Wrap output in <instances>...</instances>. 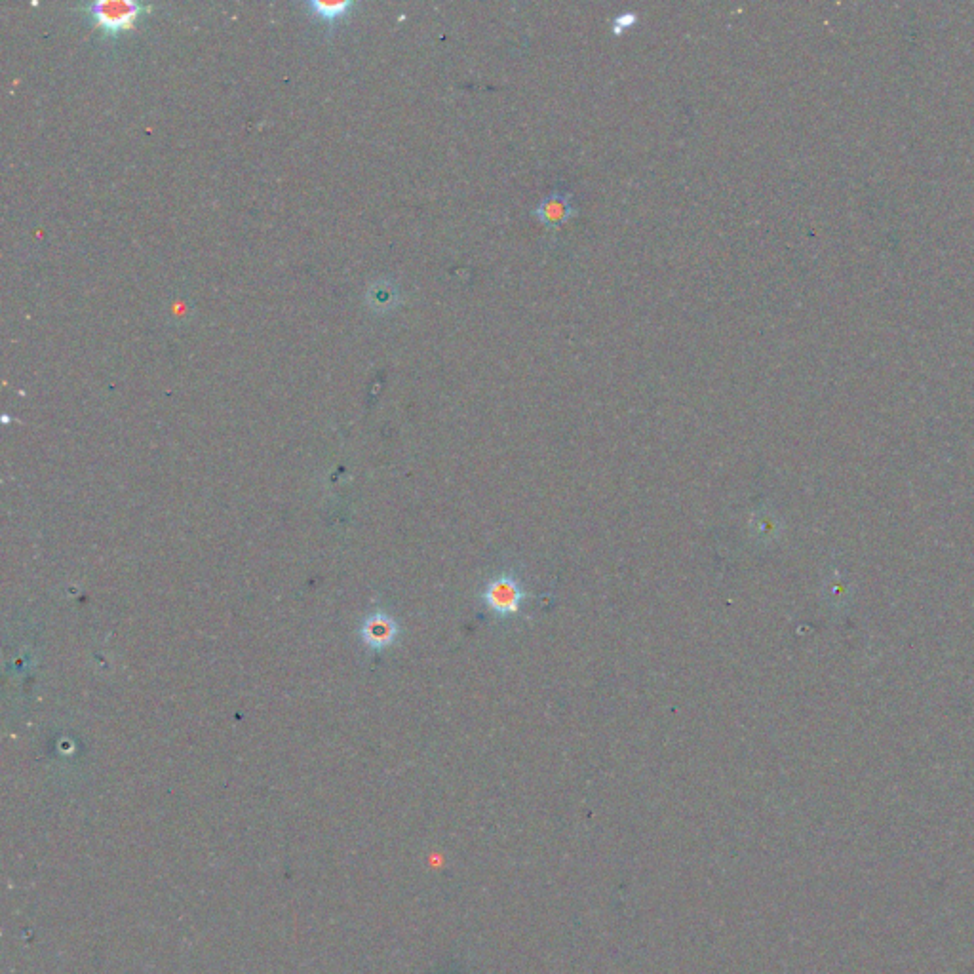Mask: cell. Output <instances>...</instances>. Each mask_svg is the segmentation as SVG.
Returning <instances> with one entry per match:
<instances>
[{
	"label": "cell",
	"instance_id": "1",
	"mask_svg": "<svg viewBox=\"0 0 974 974\" xmlns=\"http://www.w3.org/2000/svg\"><path fill=\"white\" fill-rule=\"evenodd\" d=\"M86 18L101 29L107 37H120L136 27L137 21L153 6L134 0H98L82 6Z\"/></svg>",
	"mask_w": 974,
	"mask_h": 974
},
{
	"label": "cell",
	"instance_id": "2",
	"mask_svg": "<svg viewBox=\"0 0 974 974\" xmlns=\"http://www.w3.org/2000/svg\"><path fill=\"white\" fill-rule=\"evenodd\" d=\"M524 600V590L512 575H499L484 590V602L497 615H516Z\"/></svg>",
	"mask_w": 974,
	"mask_h": 974
},
{
	"label": "cell",
	"instance_id": "3",
	"mask_svg": "<svg viewBox=\"0 0 974 974\" xmlns=\"http://www.w3.org/2000/svg\"><path fill=\"white\" fill-rule=\"evenodd\" d=\"M533 214L535 217H539L541 223L546 227H558L575 214V210H573L571 196L565 195V193H552V195L543 198V202L537 206V210Z\"/></svg>",
	"mask_w": 974,
	"mask_h": 974
},
{
	"label": "cell",
	"instance_id": "4",
	"mask_svg": "<svg viewBox=\"0 0 974 974\" xmlns=\"http://www.w3.org/2000/svg\"><path fill=\"white\" fill-rule=\"evenodd\" d=\"M356 4L354 2H349V0H337V2H326V0H312L309 2V8H311L312 16L320 18V20L328 21V23H337L343 18L349 16V12H352Z\"/></svg>",
	"mask_w": 974,
	"mask_h": 974
},
{
	"label": "cell",
	"instance_id": "5",
	"mask_svg": "<svg viewBox=\"0 0 974 974\" xmlns=\"http://www.w3.org/2000/svg\"><path fill=\"white\" fill-rule=\"evenodd\" d=\"M398 301H400L398 290L389 282H377L375 286H371L370 292H368V303H370L371 309H375V311H390L398 305Z\"/></svg>",
	"mask_w": 974,
	"mask_h": 974
},
{
	"label": "cell",
	"instance_id": "6",
	"mask_svg": "<svg viewBox=\"0 0 974 974\" xmlns=\"http://www.w3.org/2000/svg\"><path fill=\"white\" fill-rule=\"evenodd\" d=\"M636 21H638V14H634V12H626V14H621V16H617L615 21H613V31L621 35V33H624L628 27H632Z\"/></svg>",
	"mask_w": 974,
	"mask_h": 974
}]
</instances>
